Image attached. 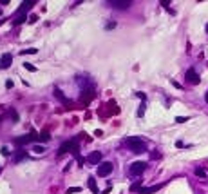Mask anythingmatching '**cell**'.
I'll list each match as a JSON object with an SVG mask.
<instances>
[{
    "label": "cell",
    "instance_id": "obj_11",
    "mask_svg": "<svg viewBox=\"0 0 208 194\" xmlns=\"http://www.w3.org/2000/svg\"><path fill=\"white\" fill-rule=\"evenodd\" d=\"M161 187H163L161 183H159V185H152V187H141V189H139V194H154V192H158Z\"/></svg>",
    "mask_w": 208,
    "mask_h": 194
},
{
    "label": "cell",
    "instance_id": "obj_15",
    "mask_svg": "<svg viewBox=\"0 0 208 194\" xmlns=\"http://www.w3.org/2000/svg\"><path fill=\"white\" fill-rule=\"evenodd\" d=\"M25 156H27V154H25V151H22V149H20V151H16V154L13 156V160H14V162L18 163V162H22V160H24Z\"/></svg>",
    "mask_w": 208,
    "mask_h": 194
},
{
    "label": "cell",
    "instance_id": "obj_17",
    "mask_svg": "<svg viewBox=\"0 0 208 194\" xmlns=\"http://www.w3.org/2000/svg\"><path fill=\"white\" fill-rule=\"evenodd\" d=\"M33 151H34L36 154H42V153H45V147H43V145H34Z\"/></svg>",
    "mask_w": 208,
    "mask_h": 194
},
{
    "label": "cell",
    "instance_id": "obj_16",
    "mask_svg": "<svg viewBox=\"0 0 208 194\" xmlns=\"http://www.w3.org/2000/svg\"><path fill=\"white\" fill-rule=\"evenodd\" d=\"M139 189H141V180H138L136 183L130 185V192H139Z\"/></svg>",
    "mask_w": 208,
    "mask_h": 194
},
{
    "label": "cell",
    "instance_id": "obj_20",
    "mask_svg": "<svg viewBox=\"0 0 208 194\" xmlns=\"http://www.w3.org/2000/svg\"><path fill=\"white\" fill-rule=\"evenodd\" d=\"M24 67H25L27 71H31V73H36V67H34L33 64H27V62H25V64H24Z\"/></svg>",
    "mask_w": 208,
    "mask_h": 194
},
{
    "label": "cell",
    "instance_id": "obj_4",
    "mask_svg": "<svg viewBox=\"0 0 208 194\" xmlns=\"http://www.w3.org/2000/svg\"><path fill=\"white\" fill-rule=\"evenodd\" d=\"M31 142H40V134L31 133V134H27V136H20V138L14 140V145L20 147V145H27V143H31Z\"/></svg>",
    "mask_w": 208,
    "mask_h": 194
},
{
    "label": "cell",
    "instance_id": "obj_13",
    "mask_svg": "<svg viewBox=\"0 0 208 194\" xmlns=\"http://www.w3.org/2000/svg\"><path fill=\"white\" fill-rule=\"evenodd\" d=\"M54 96H56L60 102H63V104H71V100H69V98H65V96H63V93H62L58 87H54Z\"/></svg>",
    "mask_w": 208,
    "mask_h": 194
},
{
    "label": "cell",
    "instance_id": "obj_10",
    "mask_svg": "<svg viewBox=\"0 0 208 194\" xmlns=\"http://www.w3.org/2000/svg\"><path fill=\"white\" fill-rule=\"evenodd\" d=\"M87 162L92 163V165H100V162H101V153H98V151L91 153V154L87 156Z\"/></svg>",
    "mask_w": 208,
    "mask_h": 194
},
{
    "label": "cell",
    "instance_id": "obj_29",
    "mask_svg": "<svg viewBox=\"0 0 208 194\" xmlns=\"http://www.w3.org/2000/svg\"><path fill=\"white\" fill-rule=\"evenodd\" d=\"M205 100H206V104H208V93H206V96H205Z\"/></svg>",
    "mask_w": 208,
    "mask_h": 194
},
{
    "label": "cell",
    "instance_id": "obj_27",
    "mask_svg": "<svg viewBox=\"0 0 208 194\" xmlns=\"http://www.w3.org/2000/svg\"><path fill=\"white\" fill-rule=\"evenodd\" d=\"M5 87L11 89V87H13V80H7V82H5Z\"/></svg>",
    "mask_w": 208,
    "mask_h": 194
},
{
    "label": "cell",
    "instance_id": "obj_18",
    "mask_svg": "<svg viewBox=\"0 0 208 194\" xmlns=\"http://www.w3.org/2000/svg\"><path fill=\"white\" fill-rule=\"evenodd\" d=\"M22 22H25V15H16V18H14V24L18 25V24H22Z\"/></svg>",
    "mask_w": 208,
    "mask_h": 194
},
{
    "label": "cell",
    "instance_id": "obj_8",
    "mask_svg": "<svg viewBox=\"0 0 208 194\" xmlns=\"http://www.w3.org/2000/svg\"><path fill=\"white\" fill-rule=\"evenodd\" d=\"M11 62H13V54L11 53L2 54V58H0V69H7L11 65Z\"/></svg>",
    "mask_w": 208,
    "mask_h": 194
},
{
    "label": "cell",
    "instance_id": "obj_25",
    "mask_svg": "<svg viewBox=\"0 0 208 194\" xmlns=\"http://www.w3.org/2000/svg\"><path fill=\"white\" fill-rule=\"evenodd\" d=\"M2 154H4V156H9V149H7V147H2Z\"/></svg>",
    "mask_w": 208,
    "mask_h": 194
},
{
    "label": "cell",
    "instance_id": "obj_19",
    "mask_svg": "<svg viewBox=\"0 0 208 194\" xmlns=\"http://www.w3.org/2000/svg\"><path fill=\"white\" fill-rule=\"evenodd\" d=\"M36 53H38V51H36L34 47H29V49H24V51H22V54H36Z\"/></svg>",
    "mask_w": 208,
    "mask_h": 194
},
{
    "label": "cell",
    "instance_id": "obj_5",
    "mask_svg": "<svg viewBox=\"0 0 208 194\" xmlns=\"http://www.w3.org/2000/svg\"><path fill=\"white\" fill-rule=\"evenodd\" d=\"M112 162H103V163H100L98 165V176L100 178H105V176H109L110 173H112Z\"/></svg>",
    "mask_w": 208,
    "mask_h": 194
},
{
    "label": "cell",
    "instance_id": "obj_28",
    "mask_svg": "<svg viewBox=\"0 0 208 194\" xmlns=\"http://www.w3.org/2000/svg\"><path fill=\"white\" fill-rule=\"evenodd\" d=\"M109 192H110V187H107V189H105L103 192H100V194H109Z\"/></svg>",
    "mask_w": 208,
    "mask_h": 194
},
{
    "label": "cell",
    "instance_id": "obj_9",
    "mask_svg": "<svg viewBox=\"0 0 208 194\" xmlns=\"http://www.w3.org/2000/svg\"><path fill=\"white\" fill-rule=\"evenodd\" d=\"M109 5L116 7V9H127L130 5V2L129 0H112V2H109Z\"/></svg>",
    "mask_w": 208,
    "mask_h": 194
},
{
    "label": "cell",
    "instance_id": "obj_24",
    "mask_svg": "<svg viewBox=\"0 0 208 194\" xmlns=\"http://www.w3.org/2000/svg\"><path fill=\"white\" fill-rule=\"evenodd\" d=\"M145 114V105H141L139 109H138V116H143Z\"/></svg>",
    "mask_w": 208,
    "mask_h": 194
},
{
    "label": "cell",
    "instance_id": "obj_2",
    "mask_svg": "<svg viewBox=\"0 0 208 194\" xmlns=\"http://www.w3.org/2000/svg\"><path fill=\"white\" fill-rule=\"evenodd\" d=\"M78 151H80V145H78V140L74 138V140H71V142H65V143L58 149V154L62 156V154H65V153H72V154L78 156Z\"/></svg>",
    "mask_w": 208,
    "mask_h": 194
},
{
    "label": "cell",
    "instance_id": "obj_14",
    "mask_svg": "<svg viewBox=\"0 0 208 194\" xmlns=\"http://www.w3.org/2000/svg\"><path fill=\"white\" fill-rule=\"evenodd\" d=\"M87 183H89V189H91L92 192H94V194H100V192H98V185H96V180H94L92 176L89 178V182H87Z\"/></svg>",
    "mask_w": 208,
    "mask_h": 194
},
{
    "label": "cell",
    "instance_id": "obj_30",
    "mask_svg": "<svg viewBox=\"0 0 208 194\" xmlns=\"http://www.w3.org/2000/svg\"><path fill=\"white\" fill-rule=\"evenodd\" d=\"M206 33H208V25H206Z\"/></svg>",
    "mask_w": 208,
    "mask_h": 194
},
{
    "label": "cell",
    "instance_id": "obj_6",
    "mask_svg": "<svg viewBox=\"0 0 208 194\" xmlns=\"http://www.w3.org/2000/svg\"><path fill=\"white\" fill-rule=\"evenodd\" d=\"M185 78H187V82L192 84V85H197V84L201 82V78H199V74L196 73V69H188L187 74H185Z\"/></svg>",
    "mask_w": 208,
    "mask_h": 194
},
{
    "label": "cell",
    "instance_id": "obj_21",
    "mask_svg": "<svg viewBox=\"0 0 208 194\" xmlns=\"http://www.w3.org/2000/svg\"><path fill=\"white\" fill-rule=\"evenodd\" d=\"M176 122H178V123H185V122H188V118H187V116H178Z\"/></svg>",
    "mask_w": 208,
    "mask_h": 194
},
{
    "label": "cell",
    "instance_id": "obj_12",
    "mask_svg": "<svg viewBox=\"0 0 208 194\" xmlns=\"http://www.w3.org/2000/svg\"><path fill=\"white\" fill-rule=\"evenodd\" d=\"M33 5H34V2H33V0H31V2H22V5H20V7H18V11H16V15H24V13H25V11H29Z\"/></svg>",
    "mask_w": 208,
    "mask_h": 194
},
{
    "label": "cell",
    "instance_id": "obj_23",
    "mask_svg": "<svg viewBox=\"0 0 208 194\" xmlns=\"http://www.w3.org/2000/svg\"><path fill=\"white\" fill-rule=\"evenodd\" d=\"M80 191H82L80 187H69V189H67V194H71V192H80Z\"/></svg>",
    "mask_w": 208,
    "mask_h": 194
},
{
    "label": "cell",
    "instance_id": "obj_26",
    "mask_svg": "<svg viewBox=\"0 0 208 194\" xmlns=\"http://www.w3.org/2000/svg\"><path fill=\"white\" fill-rule=\"evenodd\" d=\"M36 20H38V16H36V15H31V16H29V22H36Z\"/></svg>",
    "mask_w": 208,
    "mask_h": 194
},
{
    "label": "cell",
    "instance_id": "obj_3",
    "mask_svg": "<svg viewBox=\"0 0 208 194\" xmlns=\"http://www.w3.org/2000/svg\"><path fill=\"white\" fill-rule=\"evenodd\" d=\"M147 169V163L145 162H134L130 167H129V176H141Z\"/></svg>",
    "mask_w": 208,
    "mask_h": 194
},
{
    "label": "cell",
    "instance_id": "obj_1",
    "mask_svg": "<svg viewBox=\"0 0 208 194\" xmlns=\"http://www.w3.org/2000/svg\"><path fill=\"white\" fill-rule=\"evenodd\" d=\"M129 151H132L134 154H141V153H147V143L139 138V136H129L125 140Z\"/></svg>",
    "mask_w": 208,
    "mask_h": 194
},
{
    "label": "cell",
    "instance_id": "obj_7",
    "mask_svg": "<svg viewBox=\"0 0 208 194\" xmlns=\"http://www.w3.org/2000/svg\"><path fill=\"white\" fill-rule=\"evenodd\" d=\"M92 98H94V89H92V87H87V89L82 91V102H83V104H89Z\"/></svg>",
    "mask_w": 208,
    "mask_h": 194
},
{
    "label": "cell",
    "instance_id": "obj_22",
    "mask_svg": "<svg viewBox=\"0 0 208 194\" xmlns=\"http://www.w3.org/2000/svg\"><path fill=\"white\" fill-rule=\"evenodd\" d=\"M196 174H197L199 178H205V176H206V173H205L203 169H196Z\"/></svg>",
    "mask_w": 208,
    "mask_h": 194
}]
</instances>
